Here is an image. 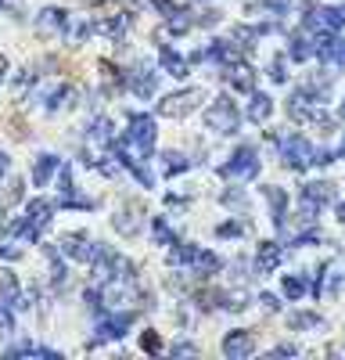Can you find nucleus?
Returning <instances> with one entry per match:
<instances>
[{
    "instance_id": "obj_1",
    "label": "nucleus",
    "mask_w": 345,
    "mask_h": 360,
    "mask_svg": "<svg viewBox=\"0 0 345 360\" xmlns=\"http://www.w3.org/2000/svg\"><path fill=\"white\" fill-rule=\"evenodd\" d=\"M51 216H54V206L51 202H43V198H33L25 206V216L22 220H14L8 227V234H14V238H22V242H36L40 234L47 231V224H51Z\"/></svg>"
},
{
    "instance_id": "obj_2",
    "label": "nucleus",
    "mask_w": 345,
    "mask_h": 360,
    "mask_svg": "<svg viewBox=\"0 0 345 360\" xmlns=\"http://www.w3.org/2000/svg\"><path fill=\"white\" fill-rule=\"evenodd\" d=\"M119 148L130 151L133 159H148V155L155 151V119L151 116H133L130 130L122 134V140H119Z\"/></svg>"
},
{
    "instance_id": "obj_3",
    "label": "nucleus",
    "mask_w": 345,
    "mask_h": 360,
    "mask_svg": "<svg viewBox=\"0 0 345 360\" xmlns=\"http://www.w3.org/2000/svg\"><path fill=\"white\" fill-rule=\"evenodd\" d=\"M93 274H98L101 285H108V281H133V263L126 256H115L112 248L101 245L98 260H93Z\"/></svg>"
},
{
    "instance_id": "obj_4",
    "label": "nucleus",
    "mask_w": 345,
    "mask_h": 360,
    "mask_svg": "<svg viewBox=\"0 0 345 360\" xmlns=\"http://www.w3.org/2000/svg\"><path fill=\"white\" fill-rule=\"evenodd\" d=\"M201 98H205V90H198V87L177 90V94H169L166 101H159V116H166V119H183L187 112H194V108L201 105Z\"/></svg>"
},
{
    "instance_id": "obj_5",
    "label": "nucleus",
    "mask_w": 345,
    "mask_h": 360,
    "mask_svg": "<svg viewBox=\"0 0 345 360\" xmlns=\"http://www.w3.org/2000/svg\"><path fill=\"white\" fill-rule=\"evenodd\" d=\"M302 25L309 29V33H338V29L345 25V11L342 8H327V4H320V8H309L306 14H302Z\"/></svg>"
},
{
    "instance_id": "obj_6",
    "label": "nucleus",
    "mask_w": 345,
    "mask_h": 360,
    "mask_svg": "<svg viewBox=\"0 0 345 360\" xmlns=\"http://www.w3.org/2000/svg\"><path fill=\"white\" fill-rule=\"evenodd\" d=\"M205 123H209V130H216V134H234L241 127V116H238V108H234L230 98H216L205 108Z\"/></svg>"
},
{
    "instance_id": "obj_7",
    "label": "nucleus",
    "mask_w": 345,
    "mask_h": 360,
    "mask_svg": "<svg viewBox=\"0 0 345 360\" xmlns=\"http://www.w3.org/2000/svg\"><path fill=\"white\" fill-rule=\"evenodd\" d=\"M227 180H252L256 173H259V155H256V148H238L230 155V159L223 162V169H219Z\"/></svg>"
},
{
    "instance_id": "obj_8",
    "label": "nucleus",
    "mask_w": 345,
    "mask_h": 360,
    "mask_svg": "<svg viewBox=\"0 0 345 360\" xmlns=\"http://www.w3.org/2000/svg\"><path fill=\"white\" fill-rule=\"evenodd\" d=\"M331 202H335V184H327V180L302 184V220L309 224L313 216H317V209L331 206Z\"/></svg>"
},
{
    "instance_id": "obj_9",
    "label": "nucleus",
    "mask_w": 345,
    "mask_h": 360,
    "mask_svg": "<svg viewBox=\"0 0 345 360\" xmlns=\"http://www.w3.org/2000/svg\"><path fill=\"white\" fill-rule=\"evenodd\" d=\"M313 148L306 137H299V134H291V137H285L280 140V162H285L288 169H306V166H313Z\"/></svg>"
},
{
    "instance_id": "obj_10",
    "label": "nucleus",
    "mask_w": 345,
    "mask_h": 360,
    "mask_svg": "<svg viewBox=\"0 0 345 360\" xmlns=\"http://www.w3.org/2000/svg\"><path fill=\"white\" fill-rule=\"evenodd\" d=\"M137 321V314H130V310H126V314H115V317H98V335H93L90 339V346H101V342H115V339H122V335H126L130 332V324Z\"/></svg>"
},
{
    "instance_id": "obj_11",
    "label": "nucleus",
    "mask_w": 345,
    "mask_h": 360,
    "mask_svg": "<svg viewBox=\"0 0 345 360\" xmlns=\"http://www.w3.org/2000/svg\"><path fill=\"white\" fill-rule=\"evenodd\" d=\"M58 245H61V253H65L69 260H80V263H93V260H98V253H101V245L90 242L87 234H65Z\"/></svg>"
},
{
    "instance_id": "obj_12",
    "label": "nucleus",
    "mask_w": 345,
    "mask_h": 360,
    "mask_svg": "<svg viewBox=\"0 0 345 360\" xmlns=\"http://www.w3.org/2000/svg\"><path fill=\"white\" fill-rule=\"evenodd\" d=\"M0 295H4V303H11L14 310H29L36 299L33 292H19V281H14L11 271H0Z\"/></svg>"
},
{
    "instance_id": "obj_13",
    "label": "nucleus",
    "mask_w": 345,
    "mask_h": 360,
    "mask_svg": "<svg viewBox=\"0 0 345 360\" xmlns=\"http://www.w3.org/2000/svg\"><path fill=\"white\" fill-rule=\"evenodd\" d=\"M36 29L43 36H61L69 29V11L65 8H43L36 14Z\"/></svg>"
},
{
    "instance_id": "obj_14",
    "label": "nucleus",
    "mask_w": 345,
    "mask_h": 360,
    "mask_svg": "<svg viewBox=\"0 0 345 360\" xmlns=\"http://www.w3.org/2000/svg\"><path fill=\"white\" fill-rule=\"evenodd\" d=\"M238 47H234L230 40H212L209 47H205V51H201V61H212V65H234V61H238Z\"/></svg>"
},
{
    "instance_id": "obj_15",
    "label": "nucleus",
    "mask_w": 345,
    "mask_h": 360,
    "mask_svg": "<svg viewBox=\"0 0 345 360\" xmlns=\"http://www.w3.org/2000/svg\"><path fill=\"white\" fill-rule=\"evenodd\" d=\"M252 350H256V342L248 332H230L223 339V357L227 360H245V357H252Z\"/></svg>"
},
{
    "instance_id": "obj_16",
    "label": "nucleus",
    "mask_w": 345,
    "mask_h": 360,
    "mask_svg": "<svg viewBox=\"0 0 345 360\" xmlns=\"http://www.w3.org/2000/svg\"><path fill=\"white\" fill-rule=\"evenodd\" d=\"M280 260H285V248L277 242H263L256 253V274H274L280 267Z\"/></svg>"
},
{
    "instance_id": "obj_17",
    "label": "nucleus",
    "mask_w": 345,
    "mask_h": 360,
    "mask_svg": "<svg viewBox=\"0 0 345 360\" xmlns=\"http://www.w3.org/2000/svg\"><path fill=\"white\" fill-rule=\"evenodd\" d=\"M126 87H130V94H133V98H151V94H155V87H159V76H155L151 69H144V65H140V69H133V72H130Z\"/></svg>"
},
{
    "instance_id": "obj_18",
    "label": "nucleus",
    "mask_w": 345,
    "mask_h": 360,
    "mask_svg": "<svg viewBox=\"0 0 345 360\" xmlns=\"http://www.w3.org/2000/svg\"><path fill=\"white\" fill-rule=\"evenodd\" d=\"M223 80L234 87V90H241V94H248L256 87V72L248 69V65H241V61H234V65H227V72H223Z\"/></svg>"
},
{
    "instance_id": "obj_19",
    "label": "nucleus",
    "mask_w": 345,
    "mask_h": 360,
    "mask_svg": "<svg viewBox=\"0 0 345 360\" xmlns=\"http://www.w3.org/2000/svg\"><path fill=\"white\" fill-rule=\"evenodd\" d=\"M198 260H201V248L198 245H183V242H177L169 248V263L172 267H187V271H194L198 267Z\"/></svg>"
},
{
    "instance_id": "obj_20",
    "label": "nucleus",
    "mask_w": 345,
    "mask_h": 360,
    "mask_svg": "<svg viewBox=\"0 0 345 360\" xmlns=\"http://www.w3.org/2000/svg\"><path fill=\"white\" fill-rule=\"evenodd\" d=\"M159 65H162V72L177 76V80H183V76H187V58L177 54L169 43H162V51H159Z\"/></svg>"
},
{
    "instance_id": "obj_21",
    "label": "nucleus",
    "mask_w": 345,
    "mask_h": 360,
    "mask_svg": "<svg viewBox=\"0 0 345 360\" xmlns=\"http://www.w3.org/2000/svg\"><path fill=\"white\" fill-rule=\"evenodd\" d=\"M263 195L270 198V206H274V224H277V231H288V220H285V216H288V213H285V209H288V195L280 191V187H274V184L263 187Z\"/></svg>"
},
{
    "instance_id": "obj_22",
    "label": "nucleus",
    "mask_w": 345,
    "mask_h": 360,
    "mask_svg": "<svg viewBox=\"0 0 345 360\" xmlns=\"http://www.w3.org/2000/svg\"><path fill=\"white\" fill-rule=\"evenodd\" d=\"M61 169V159L58 155H40V159L33 162V184L43 187V184H51V177Z\"/></svg>"
},
{
    "instance_id": "obj_23",
    "label": "nucleus",
    "mask_w": 345,
    "mask_h": 360,
    "mask_svg": "<svg viewBox=\"0 0 345 360\" xmlns=\"http://www.w3.org/2000/svg\"><path fill=\"white\" fill-rule=\"evenodd\" d=\"M112 137H115V130H112V119H108V116H98L87 127V140H90V145H112Z\"/></svg>"
},
{
    "instance_id": "obj_24",
    "label": "nucleus",
    "mask_w": 345,
    "mask_h": 360,
    "mask_svg": "<svg viewBox=\"0 0 345 360\" xmlns=\"http://www.w3.org/2000/svg\"><path fill=\"white\" fill-rule=\"evenodd\" d=\"M126 29H130V14H112V19H104V22H93V33H104L112 40H122Z\"/></svg>"
},
{
    "instance_id": "obj_25",
    "label": "nucleus",
    "mask_w": 345,
    "mask_h": 360,
    "mask_svg": "<svg viewBox=\"0 0 345 360\" xmlns=\"http://www.w3.org/2000/svg\"><path fill=\"white\" fill-rule=\"evenodd\" d=\"M288 54H291V61H309L313 54H317V40H309V36H291Z\"/></svg>"
},
{
    "instance_id": "obj_26",
    "label": "nucleus",
    "mask_w": 345,
    "mask_h": 360,
    "mask_svg": "<svg viewBox=\"0 0 345 360\" xmlns=\"http://www.w3.org/2000/svg\"><path fill=\"white\" fill-rule=\"evenodd\" d=\"M140 220H144V216H140V209H137V206H126V209L115 216V227H119L122 234H137V231H140Z\"/></svg>"
},
{
    "instance_id": "obj_27",
    "label": "nucleus",
    "mask_w": 345,
    "mask_h": 360,
    "mask_svg": "<svg viewBox=\"0 0 345 360\" xmlns=\"http://www.w3.org/2000/svg\"><path fill=\"white\" fill-rule=\"evenodd\" d=\"M270 112H274V98L256 94L252 105H248V119H252V123H266V119H270Z\"/></svg>"
},
{
    "instance_id": "obj_28",
    "label": "nucleus",
    "mask_w": 345,
    "mask_h": 360,
    "mask_svg": "<svg viewBox=\"0 0 345 360\" xmlns=\"http://www.w3.org/2000/svg\"><path fill=\"white\" fill-rule=\"evenodd\" d=\"M259 36H263L259 29H241V25H238V29L230 33V43L238 47V51H245V54H248V51L256 47V40H259Z\"/></svg>"
},
{
    "instance_id": "obj_29",
    "label": "nucleus",
    "mask_w": 345,
    "mask_h": 360,
    "mask_svg": "<svg viewBox=\"0 0 345 360\" xmlns=\"http://www.w3.org/2000/svg\"><path fill=\"white\" fill-rule=\"evenodd\" d=\"M8 357H51V360H58L54 350L36 346V342H19V346H11V350H8Z\"/></svg>"
},
{
    "instance_id": "obj_30",
    "label": "nucleus",
    "mask_w": 345,
    "mask_h": 360,
    "mask_svg": "<svg viewBox=\"0 0 345 360\" xmlns=\"http://www.w3.org/2000/svg\"><path fill=\"white\" fill-rule=\"evenodd\" d=\"M187 166H191V159H183V155H177V151H166V155H162V173H166V177L183 173Z\"/></svg>"
},
{
    "instance_id": "obj_31",
    "label": "nucleus",
    "mask_w": 345,
    "mask_h": 360,
    "mask_svg": "<svg viewBox=\"0 0 345 360\" xmlns=\"http://www.w3.org/2000/svg\"><path fill=\"white\" fill-rule=\"evenodd\" d=\"M151 234H155V242H159V245H177V242H180L177 234H172V227L162 220V216H155V220H151Z\"/></svg>"
},
{
    "instance_id": "obj_32",
    "label": "nucleus",
    "mask_w": 345,
    "mask_h": 360,
    "mask_svg": "<svg viewBox=\"0 0 345 360\" xmlns=\"http://www.w3.org/2000/svg\"><path fill=\"white\" fill-rule=\"evenodd\" d=\"M288 328L291 332H302V328H324V321H320V314H291Z\"/></svg>"
},
{
    "instance_id": "obj_33",
    "label": "nucleus",
    "mask_w": 345,
    "mask_h": 360,
    "mask_svg": "<svg viewBox=\"0 0 345 360\" xmlns=\"http://www.w3.org/2000/svg\"><path fill=\"white\" fill-rule=\"evenodd\" d=\"M191 25L194 22H191V14H187V11H177V14H169V19H166V29H169V33H177V36H183Z\"/></svg>"
},
{
    "instance_id": "obj_34",
    "label": "nucleus",
    "mask_w": 345,
    "mask_h": 360,
    "mask_svg": "<svg viewBox=\"0 0 345 360\" xmlns=\"http://www.w3.org/2000/svg\"><path fill=\"white\" fill-rule=\"evenodd\" d=\"M285 295L295 303V299H302L306 295V277H299V274H288L285 277Z\"/></svg>"
},
{
    "instance_id": "obj_35",
    "label": "nucleus",
    "mask_w": 345,
    "mask_h": 360,
    "mask_svg": "<svg viewBox=\"0 0 345 360\" xmlns=\"http://www.w3.org/2000/svg\"><path fill=\"white\" fill-rule=\"evenodd\" d=\"M58 195H61V202H65V198H76V184H72V169H69V166H61V177H58Z\"/></svg>"
},
{
    "instance_id": "obj_36",
    "label": "nucleus",
    "mask_w": 345,
    "mask_h": 360,
    "mask_svg": "<svg viewBox=\"0 0 345 360\" xmlns=\"http://www.w3.org/2000/svg\"><path fill=\"white\" fill-rule=\"evenodd\" d=\"M69 101V87H54L51 94H47V101H43V108H47V112H58V108L61 105H65Z\"/></svg>"
},
{
    "instance_id": "obj_37",
    "label": "nucleus",
    "mask_w": 345,
    "mask_h": 360,
    "mask_svg": "<svg viewBox=\"0 0 345 360\" xmlns=\"http://www.w3.org/2000/svg\"><path fill=\"white\" fill-rule=\"evenodd\" d=\"M216 234H219V238H241V234H245V224L227 220V224H219V227H216Z\"/></svg>"
},
{
    "instance_id": "obj_38",
    "label": "nucleus",
    "mask_w": 345,
    "mask_h": 360,
    "mask_svg": "<svg viewBox=\"0 0 345 360\" xmlns=\"http://www.w3.org/2000/svg\"><path fill=\"white\" fill-rule=\"evenodd\" d=\"M270 80H274V83H285V80H288V61H285V58H274V61H270Z\"/></svg>"
},
{
    "instance_id": "obj_39",
    "label": "nucleus",
    "mask_w": 345,
    "mask_h": 360,
    "mask_svg": "<svg viewBox=\"0 0 345 360\" xmlns=\"http://www.w3.org/2000/svg\"><path fill=\"white\" fill-rule=\"evenodd\" d=\"M223 206L245 213V209H248V198H245V191H227V195H223Z\"/></svg>"
},
{
    "instance_id": "obj_40",
    "label": "nucleus",
    "mask_w": 345,
    "mask_h": 360,
    "mask_svg": "<svg viewBox=\"0 0 345 360\" xmlns=\"http://www.w3.org/2000/svg\"><path fill=\"white\" fill-rule=\"evenodd\" d=\"M14 332V314L8 310V303H0V335H11Z\"/></svg>"
},
{
    "instance_id": "obj_41",
    "label": "nucleus",
    "mask_w": 345,
    "mask_h": 360,
    "mask_svg": "<svg viewBox=\"0 0 345 360\" xmlns=\"http://www.w3.org/2000/svg\"><path fill=\"white\" fill-rule=\"evenodd\" d=\"M101 72H104V87H108V90H119L122 83H126V80H122V76H115V69L108 65V61L101 65Z\"/></svg>"
},
{
    "instance_id": "obj_42",
    "label": "nucleus",
    "mask_w": 345,
    "mask_h": 360,
    "mask_svg": "<svg viewBox=\"0 0 345 360\" xmlns=\"http://www.w3.org/2000/svg\"><path fill=\"white\" fill-rule=\"evenodd\" d=\"M140 346H144L148 353H162V339L155 332H144V335H140Z\"/></svg>"
},
{
    "instance_id": "obj_43",
    "label": "nucleus",
    "mask_w": 345,
    "mask_h": 360,
    "mask_svg": "<svg viewBox=\"0 0 345 360\" xmlns=\"http://www.w3.org/2000/svg\"><path fill=\"white\" fill-rule=\"evenodd\" d=\"M151 8H155V11H159V14H162V19H169V14H177V11H180L177 4H172V0H151Z\"/></svg>"
},
{
    "instance_id": "obj_44",
    "label": "nucleus",
    "mask_w": 345,
    "mask_h": 360,
    "mask_svg": "<svg viewBox=\"0 0 345 360\" xmlns=\"http://www.w3.org/2000/svg\"><path fill=\"white\" fill-rule=\"evenodd\" d=\"M259 306L266 310V314H277V310H280V303H277V295H270V292H263V295H259Z\"/></svg>"
},
{
    "instance_id": "obj_45",
    "label": "nucleus",
    "mask_w": 345,
    "mask_h": 360,
    "mask_svg": "<svg viewBox=\"0 0 345 360\" xmlns=\"http://www.w3.org/2000/svg\"><path fill=\"white\" fill-rule=\"evenodd\" d=\"M19 256H22V248H19V245L0 242V260H19Z\"/></svg>"
},
{
    "instance_id": "obj_46",
    "label": "nucleus",
    "mask_w": 345,
    "mask_h": 360,
    "mask_svg": "<svg viewBox=\"0 0 345 360\" xmlns=\"http://www.w3.org/2000/svg\"><path fill=\"white\" fill-rule=\"evenodd\" d=\"M331 162H335V151H327V148L313 151V166H331Z\"/></svg>"
},
{
    "instance_id": "obj_47",
    "label": "nucleus",
    "mask_w": 345,
    "mask_h": 360,
    "mask_svg": "<svg viewBox=\"0 0 345 360\" xmlns=\"http://www.w3.org/2000/svg\"><path fill=\"white\" fill-rule=\"evenodd\" d=\"M194 353H198L194 342H177V346H172V357H194Z\"/></svg>"
},
{
    "instance_id": "obj_48",
    "label": "nucleus",
    "mask_w": 345,
    "mask_h": 360,
    "mask_svg": "<svg viewBox=\"0 0 345 360\" xmlns=\"http://www.w3.org/2000/svg\"><path fill=\"white\" fill-rule=\"evenodd\" d=\"M166 206H169V209H177V213H183V209H187V198H177V195H169V198H166Z\"/></svg>"
},
{
    "instance_id": "obj_49",
    "label": "nucleus",
    "mask_w": 345,
    "mask_h": 360,
    "mask_svg": "<svg viewBox=\"0 0 345 360\" xmlns=\"http://www.w3.org/2000/svg\"><path fill=\"white\" fill-rule=\"evenodd\" d=\"M274 353H277V357H295V353H299V346H291V342H280Z\"/></svg>"
},
{
    "instance_id": "obj_50",
    "label": "nucleus",
    "mask_w": 345,
    "mask_h": 360,
    "mask_svg": "<svg viewBox=\"0 0 345 360\" xmlns=\"http://www.w3.org/2000/svg\"><path fill=\"white\" fill-rule=\"evenodd\" d=\"M198 22H201V25H216V22H219V11H205Z\"/></svg>"
},
{
    "instance_id": "obj_51",
    "label": "nucleus",
    "mask_w": 345,
    "mask_h": 360,
    "mask_svg": "<svg viewBox=\"0 0 345 360\" xmlns=\"http://www.w3.org/2000/svg\"><path fill=\"white\" fill-rule=\"evenodd\" d=\"M8 169H11V155H8V151H0V177H4Z\"/></svg>"
},
{
    "instance_id": "obj_52",
    "label": "nucleus",
    "mask_w": 345,
    "mask_h": 360,
    "mask_svg": "<svg viewBox=\"0 0 345 360\" xmlns=\"http://www.w3.org/2000/svg\"><path fill=\"white\" fill-rule=\"evenodd\" d=\"M4 76H8V58H0V83H4Z\"/></svg>"
},
{
    "instance_id": "obj_53",
    "label": "nucleus",
    "mask_w": 345,
    "mask_h": 360,
    "mask_svg": "<svg viewBox=\"0 0 345 360\" xmlns=\"http://www.w3.org/2000/svg\"><path fill=\"white\" fill-rule=\"evenodd\" d=\"M338 220L345 224V202H342V206H338Z\"/></svg>"
},
{
    "instance_id": "obj_54",
    "label": "nucleus",
    "mask_w": 345,
    "mask_h": 360,
    "mask_svg": "<svg viewBox=\"0 0 345 360\" xmlns=\"http://www.w3.org/2000/svg\"><path fill=\"white\" fill-rule=\"evenodd\" d=\"M342 155H345V137H342Z\"/></svg>"
},
{
    "instance_id": "obj_55",
    "label": "nucleus",
    "mask_w": 345,
    "mask_h": 360,
    "mask_svg": "<svg viewBox=\"0 0 345 360\" xmlns=\"http://www.w3.org/2000/svg\"><path fill=\"white\" fill-rule=\"evenodd\" d=\"M342 119H345V101H342Z\"/></svg>"
},
{
    "instance_id": "obj_56",
    "label": "nucleus",
    "mask_w": 345,
    "mask_h": 360,
    "mask_svg": "<svg viewBox=\"0 0 345 360\" xmlns=\"http://www.w3.org/2000/svg\"><path fill=\"white\" fill-rule=\"evenodd\" d=\"M90 4H104V0H90Z\"/></svg>"
},
{
    "instance_id": "obj_57",
    "label": "nucleus",
    "mask_w": 345,
    "mask_h": 360,
    "mask_svg": "<svg viewBox=\"0 0 345 360\" xmlns=\"http://www.w3.org/2000/svg\"><path fill=\"white\" fill-rule=\"evenodd\" d=\"M0 11H4V0H0Z\"/></svg>"
}]
</instances>
